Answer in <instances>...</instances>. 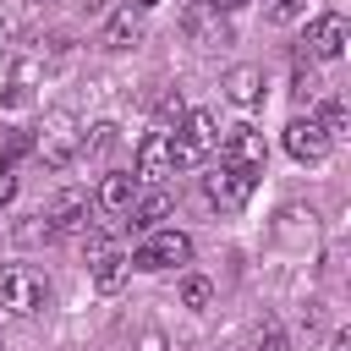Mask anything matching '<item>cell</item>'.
I'll list each match as a JSON object with an SVG mask.
<instances>
[{
	"instance_id": "obj_1",
	"label": "cell",
	"mask_w": 351,
	"mask_h": 351,
	"mask_svg": "<svg viewBox=\"0 0 351 351\" xmlns=\"http://www.w3.org/2000/svg\"><path fill=\"white\" fill-rule=\"evenodd\" d=\"M44 302H49V280H44L33 263H5V269H0V307H5V313L33 318Z\"/></svg>"
},
{
	"instance_id": "obj_2",
	"label": "cell",
	"mask_w": 351,
	"mask_h": 351,
	"mask_svg": "<svg viewBox=\"0 0 351 351\" xmlns=\"http://www.w3.org/2000/svg\"><path fill=\"white\" fill-rule=\"evenodd\" d=\"M186 258H192V236H186V230H154L143 247L126 252V263H132L137 274H159V269H176V263H186Z\"/></svg>"
},
{
	"instance_id": "obj_3",
	"label": "cell",
	"mask_w": 351,
	"mask_h": 351,
	"mask_svg": "<svg viewBox=\"0 0 351 351\" xmlns=\"http://www.w3.org/2000/svg\"><path fill=\"white\" fill-rule=\"evenodd\" d=\"M208 148H219V132H214V115L208 110H186L181 115V126H176V137H170V154H176V170H186V165H197Z\"/></svg>"
},
{
	"instance_id": "obj_4",
	"label": "cell",
	"mask_w": 351,
	"mask_h": 351,
	"mask_svg": "<svg viewBox=\"0 0 351 351\" xmlns=\"http://www.w3.org/2000/svg\"><path fill=\"white\" fill-rule=\"evenodd\" d=\"M33 154L49 165V170H60V165H71L77 154H82V132H77V121L60 110V115H49L44 126H38V137H33Z\"/></svg>"
},
{
	"instance_id": "obj_5",
	"label": "cell",
	"mask_w": 351,
	"mask_h": 351,
	"mask_svg": "<svg viewBox=\"0 0 351 351\" xmlns=\"http://www.w3.org/2000/svg\"><path fill=\"white\" fill-rule=\"evenodd\" d=\"M329 148H335V137H329L313 115H296V121L285 126V154H291L296 165H324Z\"/></svg>"
},
{
	"instance_id": "obj_6",
	"label": "cell",
	"mask_w": 351,
	"mask_h": 351,
	"mask_svg": "<svg viewBox=\"0 0 351 351\" xmlns=\"http://www.w3.org/2000/svg\"><path fill=\"white\" fill-rule=\"evenodd\" d=\"M263 159H269L263 132H252V126H230V132L219 137V165H236V170L263 176Z\"/></svg>"
},
{
	"instance_id": "obj_7",
	"label": "cell",
	"mask_w": 351,
	"mask_h": 351,
	"mask_svg": "<svg viewBox=\"0 0 351 351\" xmlns=\"http://www.w3.org/2000/svg\"><path fill=\"white\" fill-rule=\"evenodd\" d=\"M252 186H258V176H252V170H236V165H219V170L203 181L208 203H214V208H225V214H236V208L252 197Z\"/></svg>"
},
{
	"instance_id": "obj_8",
	"label": "cell",
	"mask_w": 351,
	"mask_h": 351,
	"mask_svg": "<svg viewBox=\"0 0 351 351\" xmlns=\"http://www.w3.org/2000/svg\"><path fill=\"white\" fill-rule=\"evenodd\" d=\"M38 219H44V236H77V230H88V197L77 186H66L49 197V208Z\"/></svg>"
},
{
	"instance_id": "obj_9",
	"label": "cell",
	"mask_w": 351,
	"mask_h": 351,
	"mask_svg": "<svg viewBox=\"0 0 351 351\" xmlns=\"http://www.w3.org/2000/svg\"><path fill=\"white\" fill-rule=\"evenodd\" d=\"M346 44H351V22H346L340 11L313 16V27H307V55H313V60H340Z\"/></svg>"
},
{
	"instance_id": "obj_10",
	"label": "cell",
	"mask_w": 351,
	"mask_h": 351,
	"mask_svg": "<svg viewBox=\"0 0 351 351\" xmlns=\"http://www.w3.org/2000/svg\"><path fill=\"white\" fill-rule=\"evenodd\" d=\"M165 176H176V154H170V132H148L137 143V181L159 186Z\"/></svg>"
},
{
	"instance_id": "obj_11",
	"label": "cell",
	"mask_w": 351,
	"mask_h": 351,
	"mask_svg": "<svg viewBox=\"0 0 351 351\" xmlns=\"http://www.w3.org/2000/svg\"><path fill=\"white\" fill-rule=\"evenodd\" d=\"M88 274H93V285L110 296V291H121V285H126L132 263H126V252H121V247H104V241H93V247H88Z\"/></svg>"
},
{
	"instance_id": "obj_12",
	"label": "cell",
	"mask_w": 351,
	"mask_h": 351,
	"mask_svg": "<svg viewBox=\"0 0 351 351\" xmlns=\"http://www.w3.org/2000/svg\"><path fill=\"white\" fill-rule=\"evenodd\" d=\"M181 27H186V33H192V44H203V49H214V44H230V27H225V16H219L208 0L186 5V11H181Z\"/></svg>"
},
{
	"instance_id": "obj_13",
	"label": "cell",
	"mask_w": 351,
	"mask_h": 351,
	"mask_svg": "<svg viewBox=\"0 0 351 351\" xmlns=\"http://www.w3.org/2000/svg\"><path fill=\"white\" fill-rule=\"evenodd\" d=\"M93 203H99L104 214H126V208L137 203V176H126V170H110V176L99 181Z\"/></svg>"
},
{
	"instance_id": "obj_14",
	"label": "cell",
	"mask_w": 351,
	"mask_h": 351,
	"mask_svg": "<svg viewBox=\"0 0 351 351\" xmlns=\"http://www.w3.org/2000/svg\"><path fill=\"white\" fill-rule=\"evenodd\" d=\"M225 99H230L236 110H252V104L263 99V71H258V66H230V71H225Z\"/></svg>"
},
{
	"instance_id": "obj_15",
	"label": "cell",
	"mask_w": 351,
	"mask_h": 351,
	"mask_svg": "<svg viewBox=\"0 0 351 351\" xmlns=\"http://www.w3.org/2000/svg\"><path fill=\"white\" fill-rule=\"evenodd\" d=\"M159 219H170V197L154 186V192H137V203L126 208V225L132 230H159Z\"/></svg>"
},
{
	"instance_id": "obj_16",
	"label": "cell",
	"mask_w": 351,
	"mask_h": 351,
	"mask_svg": "<svg viewBox=\"0 0 351 351\" xmlns=\"http://www.w3.org/2000/svg\"><path fill=\"white\" fill-rule=\"evenodd\" d=\"M137 38H143V11L126 5V11H115V16L104 22V49H132Z\"/></svg>"
},
{
	"instance_id": "obj_17",
	"label": "cell",
	"mask_w": 351,
	"mask_h": 351,
	"mask_svg": "<svg viewBox=\"0 0 351 351\" xmlns=\"http://www.w3.org/2000/svg\"><path fill=\"white\" fill-rule=\"evenodd\" d=\"M313 121H318L329 137H346V126H351V104H346V99H324Z\"/></svg>"
},
{
	"instance_id": "obj_18",
	"label": "cell",
	"mask_w": 351,
	"mask_h": 351,
	"mask_svg": "<svg viewBox=\"0 0 351 351\" xmlns=\"http://www.w3.org/2000/svg\"><path fill=\"white\" fill-rule=\"evenodd\" d=\"M181 302H186L192 313L214 307V280H203V274H186V280H181Z\"/></svg>"
},
{
	"instance_id": "obj_19",
	"label": "cell",
	"mask_w": 351,
	"mask_h": 351,
	"mask_svg": "<svg viewBox=\"0 0 351 351\" xmlns=\"http://www.w3.org/2000/svg\"><path fill=\"white\" fill-rule=\"evenodd\" d=\"M115 132H121V126H110V121L88 126V132H82V154H104V148H115Z\"/></svg>"
},
{
	"instance_id": "obj_20",
	"label": "cell",
	"mask_w": 351,
	"mask_h": 351,
	"mask_svg": "<svg viewBox=\"0 0 351 351\" xmlns=\"http://www.w3.org/2000/svg\"><path fill=\"white\" fill-rule=\"evenodd\" d=\"M252 351H291V340L269 324V329H258V340H252Z\"/></svg>"
},
{
	"instance_id": "obj_21",
	"label": "cell",
	"mask_w": 351,
	"mask_h": 351,
	"mask_svg": "<svg viewBox=\"0 0 351 351\" xmlns=\"http://www.w3.org/2000/svg\"><path fill=\"white\" fill-rule=\"evenodd\" d=\"M11 197H16V170L0 159V203H11Z\"/></svg>"
},
{
	"instance_id": "obj_22",
	"label": "cell",
	"mask_w": 351,
	"mask_h": 351,
	"mask_svg": "<svg viewBox=\"0 0 351 351\" xmlns=\"http://www.w3.org/2000/svg\"><path fill=\"white\" fill-rule=\"evenodd\" d=\"M291 16H302V0H274V22H291Z\"/></svg>"
},
{
	"instance_id": "obj_23",
	"label": "cell",
	"mask_w": 351,
	"mask_h": 351,
	"mask_svg": "<svg viewBox=\"0 0 351 351\" xmlns=\"http://www.w3.org/2000/svg\"><path fill=\"white\" fill-rule=\"evenodd\" d=\"M159 115H165V121H170V115L181 121V93H165V99H159Z\"/></svg>"
},
{
	"instance_id": "obj_24",
	"label": "cell",
	"mask_w": 351,
	"mask_h": 351,
	"mask_svg": "<svg viewBox=\"0 0 351 351\" xmlns=\"http://www.w3.org/2000/svg\"><path fill=\"white\" fill-rule=\"evenodd\" d=\"M137 351H165V335H159V329H148V335L137 340Z\"/></svg>"
},
{
	"instance_id": "obj_25",
	"label": "cell",
	"mask_w": 351,
	"mask_h": 351,
	"mask_svg": "<svg viewBox=\"0 0 351 351\" xmlns=\"http://www.w3.org/2000/svg\"><path fill=\"white\" fill-rule=\"evenodd\" d=\"M208 5H214V11H241L247 0H208Z\"/></svg>"
},
{
	"instance_id": "obj_26",
	"label": "cell",
	"mask_w": 351,
	"mask_h": 351,
	"mask_svg": "<svg viewBox=\"0 0 351 351\" xmlns=\"http://www.w3.org/2000/svg\"><path fill=\"white\" fill-rule=\"evenodd\" d=\"M148 5H159V0H137V11H148Z\"/></svg>"
},
{
	"instance_id": "obj_27",
	"label": "cell",
	"mask_w": 351,
	"mask_h": 351,
	"mask_svg": "<svg viewBox=\"0 0 351 351\" xmlns=\"http://www.w3.org/2000/svg\"><path fill=\"white\" fill-rule=\"evenodd\" d=\"M0 55H5V22H0Z\"/></svg>"
}]
</instances>
